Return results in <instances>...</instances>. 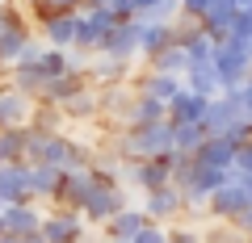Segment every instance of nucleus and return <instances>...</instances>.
<instances>
[{
  "label": "nucleus",
  "mask_w": 252,
  "mask_h": 243,
  "mask_svg": "<svg viewBox=\"0 0 252 243\" xmlns=\"http://www.w3.org/2000/svg\"><path fill=\"white\" fill-rule=\"evenodd\" d=\"M139 226H143L139 214H122V218H118V235H139Z\"/></svg>",
  "instance_id": "obj_4"
},
{
  "label": "nucleus",
  "mask_w": 252,
  "mask_h": 243,
  "mask_svg": "<svg viewBox=\"0 0 252 243\" xmlns=\"http://www.w3.org/2000/svg\"><path fill=\"white\" fill-rule=\"evenodd\" d=\"M244 193L240 189H227V193H219V210H244Z\"/></svg>",
  "instance_id": "obj_3"
},
{
  "label": "nucleus",
  "mask_w": 252,
  "mask_h": 243,
  "mask_svg": "<svg viewBox=\"0 0 252 243\" xmlns=\"http://www.w3.org/2000/svg\"><path fill=\"white\" fill-rule=\"evenodd\" d=\"M0 243H17V239H9V235H4V239H0Z\"/></svg>",
  "instance_id": "obj_6"
},
{
  "label": "nucleus",
  "mask_w": 252,
  "mask_h": 243,
  "mask_svg": "<svg viewBox=\"0 0 252 243\" xmlns=\"http://www.w3.org/2000/svg\"><path fill=\"white\" fill-rule=\"evenodd\" d=\"M76 231H80V226H76L72 218H55V222L46 226V239L51 243H67V239H76Z\"/></svg>",
  "instance_id": "obj_2"
},
{
  "label": "nucleus",
  "mask_w": 252,
  "mask_h": 243,
  "mask_svg": "<svg viewBox=\"0 0 252 243\" xmlns=\"http://www.w3.org/2000/svg\"><path fill=\"white\" fill-rule=\"evenodd\" d=\"M26 185H30V176H21V172H4V176H0V197L21 201V197H26Z\"/></svg>",
  "instance_id": "obj_1"
},
{
  "label": "nucleus",
  "mask_w": 252,
  "mask_h": 243,
  "mask_svg": "<svg viewBox=\"0 0 252 243\" xmlns=\"http://www.w3.org/2000/svg\"><path fill=\"white\" fill-rule=\"evenodd\" d=\"M172 206H177V197H172V193H156V197H152V210H156V214H168Z\"/></svg>",
  "instance_id": "obj_5"
}]
</instances>
